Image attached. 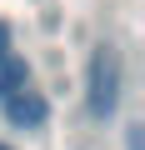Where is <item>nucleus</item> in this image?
Segmentation results:
<instances>
[{
	"label": "nucleus",
	"mask_w": 145,
	"mask_h": 150,
	"mask_svg": "<svg viewBox=\"0 0 145 150\" xmlns=\"http://www.w3.org/2000/svg\"><path fill=\"white\" fill-rule=\"evenodd\" d=\"M0 110H5V120L15 125V130H40L45 120H50V100L40 95V90H20V95H10V100H0Z\"/></svg>",
	"instance_id": "f03ea898"
},
{
	"label": "nucleus",
	"mask_w": 145,
	"mask_h": 150,
	"mask_svg": "<svg viewBox=\"0 0 145 150\" xmlns=\"http://www.w3.org/2000/svg\"><path fill=\"white\" fill-rule=\"evenodd\" d=\"M10 55V20H0V60Z\"/></svg>",
	"instance_id": "20e7f679"
},
{
	"label": "nucleus",
	"mask_w": 145,
	"mask_h": 150,
	"mask_svg": "<svg viewBox=\"0 0 145 150\" xmlns=\"http://www.w3.org/2000/svg\"><path fill=\"white\" fill-rule=\"evenodd\" d=\"M0 150H10V145H5V140H0Z\"/></svg>",
	"instance_id": "39448f33"
},
{
	"label": "nucleus",
	"mask_w": 145,
	"mask_h": 150,
	"mask_svg": "<svg viewBox=\"0 0 145 150\" xmlns=\"http://www.w3.org/2000/svg\"><path fill=\"white\" fill-rule=\"evenodd\" d=\"M30 85V60L25 55H5V60H0V100H10V95H20Z\"/></svg>",
	"instance_id": "7ed1b4c3"
},
{
	"label": "nucleus",
	"mask_w": 145,
	"mask_h": 150,
	"mask_svg": "<svg viewBox=\"0 0 145 150\" xmlns=\"http://www.w3.org/2000/svg\"><path fill=\"white\" fill-rule=\"evenodd\" d=\"M120 85H125V60L110 40H100L85 60V110L95 120H110L120 110Z\"/></svg>",
	"instance_id": "f257e3e1"
}]
</instances>
